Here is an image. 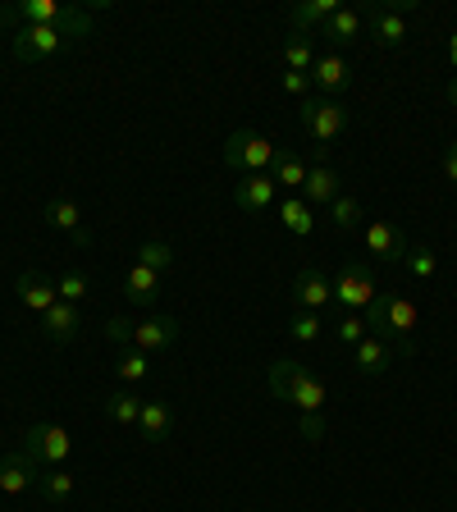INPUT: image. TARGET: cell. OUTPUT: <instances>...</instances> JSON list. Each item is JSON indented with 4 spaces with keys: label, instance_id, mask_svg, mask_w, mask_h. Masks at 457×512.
Returning a JSON list of instances; mask_svg holds the SVG:
<instances>
[{
    "label": "cell",
    "instance_id": "37",
    "mask_svg": "<svg viewBox=\"0 0 457 512\" xmlns=\"http://www.w3.org/2000/svg\"><path fill=\"white\" fill-rule=\"evenodd\" d=\"M302 435L320 439V435H325V421H320V416H302Z\"/></svg>",
    "mask_w": 457,
    "mask_h": 512
},
{
    "label": "cell",
    "instance_id": "39",
    "mask_svg": "<svg viewBox=\"0 0 457 512\" xmlns=\"http://www.w3.org/2000/svg\"><path fill=\"white\" fill-rule=\"evenodd\" d=\"M448 64H453V69H457V32H453V37H448Z\"/></svg>",
    "mask_w": 457,
    "mask_h": 512
},
{
    "label": "cell",
    "instance_id": "6",
    "mask_svg": "<svg viewBox=\"0 0 457 512\" xmlns=\"http://www.w3.org/2000/svg\"><path fill=\"white\" fill-rule=\"evenodd\" d=\"M334 302L343 311H366L375 302V275L362 261H348V266L334 275Z\"/></svg>",
    "mask_w": 457,
    "mask_h": 512
},
{
    "label": "cell",
    "instance_id": "4",
    "mask_svg": "<svg viewBox=\"0 0 457 512\" xmlns=\"http://www.w3.org/2000/svg\"><path fill=\"white\" fill-rule=\"evenodd\" d=\"M302 128H307V138L325 156V147L348 128V106H343L339 96H307L302 101Z\"/></svg>",
    "mask_w": 457,
    "mask_h": 512
},
{
    "label": "cell",
    "instance_id": "40",
    "mask_svg": "<svg viewBox=\"0 0 457 512\" xmlns=\"http://www.w3.org/2000/svg\"><path fill=\"white\" fill-rule=\"evenodd\" d=\"M448 106H457V78L448 83Z\"/></svg>",
    "mask_w": 457,
    "mask_h": 512
},
{
    "label": "cell",
    "instance_id": "16",
    "mask_svg": "<svg viewBox=\"0 0 457 512\" xmlns=\"http://www.w3.org/2000/svg\"><path fill=\"white\" fill-rule=\"evenodd\" d=\"M298 197L307 206H330L334 197H339V170H334V165H325V160H320V165H311L307 183H302Z\"/></svg>",
    "mask_w": 457,
    "mask_h": 512
},
{
    "label": "cell",
    "instance_id": "11",
    "mask_svg": "<svg viewBox=\"0 0 457 512\" xmlns=\"http://www.w3.org/2000/svg\"><path fill=\"white\" fill-rule=\"evenodd\" d=\"M174 343H179V320L174 316H151V320H142V325H133V348H142L147 357L174 348Z\"/></svg>",
    "mask_w": 457,
    "mask_h": 512
},
{
    "label": "cell",
    "instance_id": "17",
    "mask_svg": "<svg viewBox=\"0 0 457 512\" xmlns=\"http://www.w3.org/2000/svg\"><path fill=\"white\" fill-rule=\"evenodd\" d=\"M42 330L51 343H74L78 330H83V311H78L74 302H55V307L42 316Z\"/></svg>",
    "mask_w": 457,
    "mask_h": 512
},
{
    "label": "cell",
    "instance_id": "7",
    "mask_svg": "<svg viewBox=\"0 0 457 512\" xmlns=\"http://www.w3.org/2000/svg\"><path fill=\"white\" fill-rule=\"evenodd\" d=\"M275 202H279V183L270 174H243L234 183V206L243 215H266Z\"/></svg>",
    "mask_w": 457,
    "mask_h": 512
},
{
    "label": "cell",
    "instance_id": "38",
    "mask_svg": "<svg viewBox=\"0 0 457 512\" xmlns=\"http://www.w3.org/2000/svg\"><path fill=\"white\" fill-rule=\"evenodd\" d=\"M444 174H448V183H457V142H448V151H444Z\"/></svg>",
    "mask_w": 457,
    "mask_h": 512
},
{
    "label": "cell",
    "instance_id": "12",
    "mask_svg": "<svg viewBox=\"0 0 457 512\" xmlns=\"http://www.w3.org/2000/svg\"><path fill=\"white\" fill-rule=\"evenodd\" d=\"M46 220L74 238V247H92V229L83 224V206H78L74 197H51V202H46Z\"/></svg>",
    "mask_w": 457,
    "mask_h": 512
},
{
    "label": "cell",
    "instance_id": "2",
    "mask_svg": "<svg viewBox=\"0 0 457 512\" xmlns=\"http://www.w3.org/2000/svg\"><path fill=\"white\" fill-rule=\"evenodd\" d=\"M69 46L74 42L64 37L60 23H19V28H10V51H14V60H23V64H46V60H55V55H64Z\"/></svg>",
    "mask_w": 457,
    "mask_h": 512
},
{
    "label": "cell",
    "instance_id": "22",
    "mask_svg": "<svg viewBox=\"0 0 457 512\" xmlns=\"http://www.w3.org/2000/svg\"><path fill=\"white\" fill-rule=\"evenodd\" d=\"M270 179L298 197L302 183H307V165H302L298 151H275V160H270Z\"/></svg>",
    "mask_w": 457,
    "mask_h": 512
},
{
    "label": "cell",
    "instance_id": "32",
    "mask_svg": "<svg viewBox=\"0 0 457 512\" xmlns=\"http://www.w3.org/2000/svg\"><path fill=\"white\" fill-rule=\"evenodd\" d=\"M138 261H142V266H151L156 275H165V270L174 266V247H170V243H156V238H147V243L138 247Z\"/></svg>",
    "mask_w": 457,
    "mask_h": 512
},
{
    "label": "cell",
    "instance_id": "13",
    "mask_svg": "<svg viewBox=\"0 0 457 512\" xmlns=\"http://www.w3.org/2000/svg\"><path fill=\"white\" fill-rule=\"evenodd\" d=\"M14 293H19V302L28 311H51L55 302H60V293H55V279H46L42 270H23L19 279H14Z\"/></svg>",
    "mask_w": 457,
    "mask_h": 512
},
{
    "label": "cell",
    "instance_id": "18",
    "mask_svg": "<svg viewBox=\"0 0 457 512\" xmlns=\"http://www.w3.org/2000/svg\"><path fill=\"white\" fill-rule=\"evenodd\" d=\"M124 298L138 302V307H156L160 298V275L151 266H142V261H133V266L124 270Z\"/></svg>",
    "mask_w": 457,
    "mask_h": 512
},
{
    "label": "cell",
    "instance_id": "14",
    "mask_svg": "<svg viewBox=\"0 0 457 512\" xmlns=\"http://www.w3.org/2000/svg\"><path fill=\"white\" fill-rule=\"evenodd\" d=\"M32 485H42V467L28 458V453H10L0 458V494H23Z\"/></svg>",
    "mask_w": 457,
    "mask_h": 512
},
{
    "label": "cell",
    "instance_id": "29",
    "mask_svg": "<svg viewBox=\"0 0 457 512\" xmlns=\"http://www.w3.org/2000/svg\"><path fill=\"white\" fill-rule=\"evenodd\" d=\"M55 293H60V302H74V307H78V302L92 293V279H87L78 266H69L60 279H55Z\"/></svg>",
    "mask_w": 457,
    "mask_h": 512
},
{
    "label": "cell",
    "instance_id": "28",
    "mask_svg": "<svg viewBox=\"0 0 457 512\" xmlns=\"http://www.w3.org/2000/svg\"><path fill=\"white\" fill-rule=\"evenodd\" d=\"M403 266L412 270V279H421V284H430V279L439 275V256L430 252L426 243H412V247H407V256H403Z\"/></svg>",
    "mask_w": 457,
    "mask_h": 512
},
{
    "label": "cell",
    "instance_id": "1",
    "mask_svg": "<svg viewBox=\"0 0 457 512\" xmlns=\"http://www.w3.org/2000/svg\"><path fill=\"white\" fill-rule=\"evenodd\" d=\"M362 316H366V330H371L375 339L394 343L403 357L416 352V307L407 298H398V293H375V302L362 311Z\"/></svg>",
    "mask_w": 457,
    "mask_h": 512
},
{
    "label": "cell",
    "instance_id": "3",
    "mask_svg": "<svg viewBox=\"0 0 457 512\" xmlns=\"http://www.w3.org/2000/svg\"><path fill=\"white\" fill-rule=\"evenodd\" d=\"M275 142L252 133V128H234L229 142H224V170L229 174H270V160H275Z\"/></svg>",
    "mask_w": 457,
    "mask_h": 512
},
{
    "label": "cell",
    "instance_id": "33",
    "mask_svg": "<svg viewBox=\"0 0 457 512\" xmlns=\"http://www.w3.org/2000/svg\"><path fill=\"white\" fill-rule=\"evenodd\" d=\"M320 330H325V325H320V311H293V320H288V334L298 343H316Z\"/></svg>",
    "mask_w": 457,
    "mask_h": 512
},
{
    "label": "cell",
    "instance_id": "26",
    "mask_svg": "<svg viewBox=\"0 0 457 512\" xmlns=\"http://www.w3.org/2000/svg\"><path fill=\"white\" fill-rule=\"evenodd\" d=\"M42 499L46 503H69L74 499V471H64V467H46L42 471Z\"/></svg>",
    "mask_w": 457,
    "mask_h": 512
},
{
    "label": "cell",
    "instance_id": "21",
    "mask_svg": "<svg viewBox=\"0 0 457 512\" xmlns=\"http://www.w3.org/2000/svg\"><path fill=\"white\" fill-rule=\"evenodd\" d=\"M339 10H343L339 0H302V5H293V10H288V23H293L298 32H307V28H325V23H330Z\"/></svg>",
    "mask_w": 457,
    "mask_h": 512
},
{
    "label": "cell",
    "instance_id": "30",
    "mask_svg": "<svg viewBox=\"0 0 457 512\" xmlns=\"http://www.w3.org/2000/svg\"><path fill=\"white\" fill-rule=\"evenodd\" d=\"M115 371H119V380H124V384H138V380H147L151 357L142 348H124V352H119V366H115Z\"/></svg>",
    "mask_w": 457,
    "mask_h": 512
},
{
    "label": "cell",
    "instance_id": "10",
    "mask_svg": "<svg viewBox=\"0 0 457 512\" xmlns=\"http://www.w3.org/2000/svg\"><path fill=\"white\" fill-rule=\"evenodd\" d=\"M362 238H366V252H371L375 261H384V266H394V261H403L407 247H412V243L403 238V229H398V224H389V220L366 224Z\"/></svg>",
    "mask_w": 457,
    "mask_h": 512
},
{
    "label": "cell",
    "instance_id": "9",
    "mask_svg": "<svg viewBox=\"0 0 457 512\" xmlns=\"http://www.w3.org/2000/svg\"><path fill=\"white\" fill-rule=\"evenodd\" d=\"M293 302H298V311H320L334 302V279L325 275L320 266H302L298 279H293Z\"/></svg>",
    "mask_w": 457,
    "mask_h": 512
},
{
    "label": "cell",
    "instance_id": "35",
    "mask_svg": "<svg viewBox=\"0 0 457 512\" xmlns=\"http://www.w3.org/2000/svg\"><path fill=\"white\" fill-rule=\"evenodd\" d=\"M106 343H115V348H133V325H128L124 316H110L106 320Z\"/></svg>",
    "mask_w": 457,
    "mask_h": 512
},
{
    "label": "cell",
    "instance_id": "20",
    "mask_svg": "<svg viewBox=\"0 0 457 512\" xmlns=\"http://www.w3.org/2000/svg\"><path fill=\"white\" fill-rule=\"evenodd\" d=\"M352 366H357V375H384L394 366V348L384 339H375V334H366V339L352 348Z\"/></svg>",
    "mask_w": 457,
    "mask_h": 512
},
{
    "label": "cell",
    "instance_id": "23",
    "mask_svg": "<svg viewBox=\"0 0 457 512\" xmlns=\"http://www.w3.org/2000/svg\"><path fill=\"white\" fill-rule=\"evenodd\" d=\"M362 28H366V19H362V10H348V5H343L339 14H334L330 23H325V37H330L334 46H352V42H362Z\"/></svg>",
    "mask_w": 457,
    "mask_h": 512
},
{
    "label": "cell",
    "instance_id": "19",
    "mask_svg": "<svg viewBox=\"0 0 457 512\" xmlns=\"http://www.w3.org/2000/svg\"><path fill=\"white\" fill-rule=\"evenodd\" d=\"M311 83H316L325 96H339L343 87L352 83V69L343 64L339 51H334V55H316V64H311Z\"/></svg>",
    "mask_w": 457,
    "mask_h": 512
},
{
    "label": "cell",
    "instance_id": "25",
    "mask_svg": "<svg viewBox=\"0 0 457 512\" xmlns=\"http://www.w3.org/2000/svg\"><path fill=\"white\" fill-rule=\"evenodd\" d=\"M106 416L115 421V426H138V416H142V398L138 394H128V389H115V394L106 398Z\"/></svg>",
    "mask_w": 457,
    "mask_h": 512
},
{
    "label": "cell",
    "instance_id": "15",
    "mask_svg": "<svg viewBox=\"0 0 457 512\" xmlns=\"http://www.w3.org/2000/svg\"><path fill=\"white\" fill-rule=\"evenodd\" d=\"M138 439L142 444H165L174 430V407L160 403V398H151V403H142V416H138Z\"/></svg>",
    "mask_w": 457,
    "mask_h": 512
},
{
    "label": "cell",
    "instance_id": "24",
    "mask_svg": "<svg viewBox=\"0 0 457 512\" xmlns=\"http://www.w3.org/2000/svg\"><path fill=\"white\" fill-rule=\"evenodd\" d=\"M279 220H284L288 234H298V238H307L311 229H316V215H311V206L302 202V197H284V202H279Z\"/></svg>",
    "mask_w": 457,
    "mask_h": 512
},
{
    "label": "cell",
    "instance_id": "31",
    "mask_svg": "<svg viewBox=\"0 0 457 512\" xmlns=\"http://www.w3.org/2000/svg\"><path fill=\"white\" fill-rule=\"evenodd\" d=\"M311 64H316V51H311V42H307V37H293V42L284 46V69L311 78Z\"/></svg>",
    "mask_w": 457,
    "mask_h": 512
},
{
    "label": "cell",
    "instance_id": "36",
    "mask_svg": "<svg viewBox=\"0 0 457 512\" xmlns=\"http://www.w3.org/2000/svg\"><path fill=\"white\" fill-rule=\"evenodd\" d=\"M279 87H284L288 96H302V101H307L311 78H307V74H293V69H284V74H279Z\"/></svg>",
    "mask_w": 457,
    "mask_h": 512
},
{
    "label": "cell",
    "instance_id": "8",
    "mask_svg": "<svg viewBox=\"0 0 457 512\" xmlns=\"http://www.w3.org/2000/svg\"><path fill=\"white\" fill-rule=\"evenodd\" d=\"M407 14H416V0H389L371 14V32L380 46H403L407 42Z\"/></svg>",
    "mask_w": 457,
    "mask_h": 512
},
{
    "label": "cell",
    "instance_id": "5",
    "mask_svg": "<svg viewBox=\"0 0 457 512\" xmlns=\"http://www.w3.org/2000/svg\"><path fill=\"white\" fill-rule=\"evenodd\" d=\"M28 444H23V453H28L37 467H64V458H69V430L64 426H55V421H42V426H32L28 435Z\"/></svg>",
    "mask_w": 457,
    "mask_h": 512
},
{
    "label": "cell",
    "instance_id": "34",
    "mask_svg": "<svg viewBox=\"0 0 457 512\" xmlns=\"http://www.w3.org/2000/svg\"><path fill=\"white\" fill-rule=\"evenodd\" d=\"M334 334H339V343H352V348H357V343H362L371 330H366V316H362V311H343L339 325H334Z\"/></svg>",
    "mask_w": 457,
    "mask_h": 512
},
{
    "label": "cell",
    "instance_id": "27",
    "mask_svg": "<svg viewBox=\"0 0 457 512\" xmlns=\"http://www.w3.org/2000/svg\"><path fill=\"white\" fill-rule=\"evenodd\" d=\"M330 224L339 229V234L362 229V202H357V197H348V192H339V197L330 202Z\"/></svg>",
    "mask_w": 457,
    "mask_h": 512
}]
</instances>
